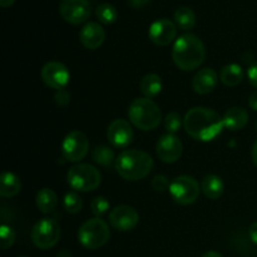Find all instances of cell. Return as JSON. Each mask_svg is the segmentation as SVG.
Segmentation results:
<instances>
[{
  "label": "cell",
  "instance_id": "14",
  "mask_svg": "<svg viewBox=\"0 0 257 257\" xmlns=\"http://www.w3.org/2000/svg\"><path fill=\"white\" fill-rule=\"evenodd\" d=\"M177 35V27L170 19H158L151 24L150 30H148V37L151 42L160 47H166L170 45Z\"/></svg>",
  "mask_w": 257,
  "mask_h": 257
},
{
  "label": "cell",
  "instance_id": "34",
  "mask_svg": "<svg viewBox=\"0 0 257 257\" xmlns=\"http://www.w3.org/2000/svg\"><path fill=\"white\" fill-rule=\"evenodd\" d=\"M151 3V0H128V4L132 8L136 9H141V8H145L146 5H148Z\"/></svg>",
  "mask_w": 257,
  "mask_h": 257
},
{
  "label": "cell",
  "instance_id": "18",
  "mask_svg": "<svg viewBox=\"0 0 257 257\" xmlns=\"http://www.w3.org/2000/svg\"><path fill=\"white\" fill-rule=\"evenodd\" d=\"M248 122V112L242 107H232L226 110L223 115L225 128L231 131L242 130Z\"/></svg>",
  "mask_w": 257,
  "mask_h": 257
},
{
  "label": "cell",
  "instance_id": "20",
  "mask_svg": "<svg viewBox=\"0 0 257 257\" xmlns=\"http://www.w3.org/2000/svg\"><path fill=\"white\" fill-rule=\"evenodd\" d=\"M22 190V182L19 177L12 172H3L0 177V196L10 198L17 196Z\"/></svg>",
  "mask_w": 257,
  "mask_h": 257
},
{
  "label": "cell",
  "instance_id": "10",
  "mask_svg": "<svg viewBox=\"0 0 257 257\" xmlns=\"http://www.w3.org/2000/svg\"><path fill=\"white\" fill-rule=\"evenodd\" d=\"M92 13L88 0H60L59 14L67 23L79 25L87 22Z\"/></svg>",
  "mask_w": 257,
  "mask_h": 257
},
{
  "label": "cell",
  "instance_id": "1",
  "mask_svg": "<svg viewBox=\"0 0 257 257\" xmlns=\"http://www.w3.org/2000/svg\"><path fill=\"white\" fill-rule=\"evenodd\" d=\"M183 127L187 135L201 142L213 141L225 128L223 117L216 110L206 107H195L186 113Z\"/></svg>",
  "mask_w": 257,
  "mask_h": 257
},
{
  "label": "cell",
  "instance_id": "26",
  "mask_svg": "<svg viewBox=\"0 0 257 257\" xmlns=\"http://www.w3.org/2000/svg\"><path fill=\"white\" fill-rule=\"evenodd\" d=\"M95 15H97L98 20H99L102 24H113V23L117 20L118 18V12L112 4L109 3H103L99 4L95 9Z\"/></svg>",
  "mask_w": 257,
  "mask_h": 257
},
{
  "label": "cell",
  "instance_id": "28",
  "mask_svg": "<svg viewBox=\"0 0 257 257\" xmlns=\"http://www.w3.org/2000/svg\"><path fill=\"white\" fill-rule=\"evenodd\" d=\"M15 238H17V233H15L14 228L8 225H2L0 227V247L3 250H7L10 246H13Z\"/></svg>",
  "mask_w": 257,
  "mask_h": 257
},
{
  "label": "cell",
  "instance_id": "35",
  "mask_svg": "<svg viewBox=\"0 0 257 257\" xmlns=\"http://www.w3.org/2000/svg\"><path fill=\"white\" fill-rule=\"evenodd\" d=\"M248 235H250L251 241H252L255 245H257V221L253 222L252 225L250 226V230H248Z\"/></svg>",
  "mask_w": 257,
  "mask_h": 257
},
{
  "label": "cell",
  "instance_id": "29",
  "mask_svg": "<svg viewBox=\"0 0 257 257\" xmlns=\"http://www.w3.org/2000/svg\"><path fill=\"white\" fill-rule=\"evenodd\" d=\"M182 124H183V119L177 112H171L166 115L165 128L168 133H171V135H175L176 132H178Z\"/></svg>",
  "mask_w": 257,
  "mask_h": 257
},
{
  "label": "cell",
  "instance_id": "19",
  "mask_svg": "<svg viewBox=\"0 0 257 257\" xmlns=\"http://www.w3.org/2000/svg\"><path fill=\"white\" fill-rule=\"evenodd\" d=\"M223 188H225V185H223L222 178L216 175L205 176L201 182V191L210 200H217L218 197H221Z\"/></svg>",
  "mask_w": 257,
  "mask_h": 257
},
{
  "label": "cell",
  "instance_id": "36",
  "mask_svg": "<svg viewBox=\"0 0 257 257\" xmlns=\"http://www.w3.org/2000/svg\"><path fill=\"white\" fill-rule=\"evenodd\" d=\"M248 105H250L251 109L256 110L257 112V90L256 92H253L252 94L250 95V98H248Z\"/></svg>",
  "mask_w": 257,
  "mask_h": 257
},
{
  "label": "cell",
  "instance_id": "23",
  "mask_svg": "<svg viewBox=\"0 0 257 257\" xmlns=\"http://www.w3.org/2000/svg\"><path fill=\"white\" fill-rule=\"evenodd\" d=\"M220 79L227 87H236L243 80L242 68L235 63L225 65L220 73Z\"/></svg>",
  "mask_w": 257,
  "mask_h": 257
},
{
  "label": "cell",
  "instance_id": "38",
  "mask_svg": "<svg viewBox=\"0 0 257 257\" xmlns=\"http://www.w3.org/2000/svg\"><path fill=\"white\" fill-rule=\"evenodd\" d=\"M15 3V0H0V5L3 8H8V7H12L13 4Z\"/></svg>",
  "mask_w": 257,
  "mask_h": 257
},
{
  "label": "cell",
  "instance_id": "11",
  "mask_svg": "<svg viewBox=\"0 0 257 257\" xmlns=\"http://www.w3.org/2000/svg\"><path fill=\"white\" fill-rule=\"evenodd\" d=\"M40 75L45 85L57 90L64 89L70 79L69 70L60 62H48L42 68Z\"/></svg>",
  "mask_w": 257,
  "mask_h": 257
},
{
  "label": "cell",
  "instance_id": "27",
  "mask_svg": "<svg viewBox=\"0 0 257 257\" xmlns=\"http://www.w3.org/2000/svg\"><path fill=\"white\" fill-rule=\"evenodd\" d=\"M83 207L82 198L78 193L75 192H69L65 195L64 197V208L68 213H72V215H75V213L79 212Z\"/></svg>",
  "mask_w": 257,
  "mask_h": 257
},
{
  "label": "cell",
  "instance_id": "12",
  "mask_svg": "<svg viewBox=\"0 0 257 257\" xmlns=\"http://www.w3.org/2000/svg\"><path fill=\"white\" fill-rule=\"evenodd\" d=\"M140 215L132 206H115L109 213V223L113 228L120 232H128L138 225Z\"/></svg>",
  "mask_w": 257,
  "mask_h": 257
},
{
  "label": "cell",
  "instance_id": "30",
  "mask_svg": "<svg viewBox=\"0 0 257 257\" xmlns=\"http://www.w3.org/2000/svg\"><path fill=\"white\" fill-rule=\"evenodd\" d=\"M90 210L95 217H100L109 210V202L103 196H98V197L93 198L92 203H90Z\"/></svg>",
  "mask_w": 257,
  "mask_h": 257
},
{
  "label": "cell",
  "instance_id": "6",
  "mask_svg": "<svg viewBox=\"0 0 257 257\" xmlns=\"http://www.w3.org/2000/svg\"><path fill=\"white\" fill-rule=\"evenodd\" d=\"M110 237L109 226L100 217L90 218L85 221L78 231V240L89 250L103 247Z\"/></svg>",
  "mask_w": 257,
  "mask_h": 257
},
{
  "label": "cell",
  "instance_id": "4",
  "mask_svg": "<svg viewBox=\"0 0 257 257\" xmlns=\"http://www.w3.org/2000/svg\"><path fill=\"white\" fill-rule=\"evenodd\" d=\"M128 118L138 130L153 131L162 120V112L150 98H137L128 108Z\"/></svg>",
  "mask_w": 257,
  "mask_h": 257
},
{
  "label": "cell",
  "instance_id": "2",
  "mask_svg": "<svg viewBox=\"0 0 257 257\" xmlns=\"http://www.w3.org/2000/svg\"><path fill=\"white\" fill-rule=\"evenodd\" d=\"M205 58V44L197 35L183 34L176 39L172 48V59L181 70L191 72L197 69Z\"/></svg>",
  "mask_w": 257,
  "mask_h": 257
},
{
  "label": "cell",
  "instance_id": "15",
  "mask_svg": "<svg viewBox=\"0 0 257 257\" xmlns=\"http://www.w3.org/2000/svg\"><path fill=\"white\" fill-rule=\"evenodd\" d=\"M107 138L115 148H125L133 141V128L125 119H114L107 131Z\"/></svg>",
  "mask_w": 257,
  "mask_h": 257
},
{
  "label": "cell",
  "instance_id": "33",
  "mask_svg": "<svg viewBox=\"0 0 257 257\" xmlns=\"http://www.w3.org/2000/svg\"><path fill=\"white\" fill-rule=\"evenodd\" d=\"M247 78L248 82L251 83V85L257 89V62L253 63V64L250 65V68H248Z\"/></svg>",
  "mask_w": 257,
  "mask_h": 257
},
{
  "label": "cell",
  "instance_id": "40",
  "mask_svg": "<svg viewBox=\"0 0 257 257\" xmlns=\"http://www.w3.org/2000/svg\"><path fill=\"white\" fill-rule=\"evenodd\" d=\"M255 130H256V132H257V120H256V124H255Z\"/></svg>",
  "mask_w": 257,
  "mask_h": 257
},
{
  "label": "cell",
  "instance_id": "22",
  "mask_svg": "<svg viewBox=\"0 0 257 257\" xmlns=\"http://www.w3.org/2000/svg\"><path fill=\"white\" fill-rule=\"evenodd\" d=\"M35 202H37V207L39 208L40 212L43 213H50L55 210L58 205V196L50 188H42L39 192L37 193L35 197Z\"/></svg>",
  "mask_w": 257,
  "mask_h": 257
},
{
  "label": "cell",
  "instance_id": "31",
  "mask_svg": "<svg viewBox=\"0 0 257 257\" xmlns=\"http://www.w3.org/2000/svg\"><path fill=\"white\" fill-rule=\"evenodd\" d=\"M170 185L171 183L168 182V178L163 175L155 176L152 180V187L157 192H165L166 190L170 188Z\"/></svg>",
  "mask_w": 257,
  "mask_h": 257
},
{
  "label": "cell",
  "instance_id": "13",
  "mask_svg": "<svg viewBox=\"0 0 257 257\" xmlns=\"http://www.w3.org/2000/svg\"><path fill=\"white\" fill-rule=\"evenodd\" d=\"M156 152L162 162L173 163L180 160L182 156L183 145L177 136L167 133L158 140Z\"/></svg>",
  "mask_w": 257,
  "mask_h": 257
},
{
  "label": "cell",
  "instance_id": "41",
  "mask_svg": "<svg viewBox=\"0 0 257 257\" xmlns=\"http://www.w3.org/2000/svg\"><path fill=\"white\" fill-rule=\"evenodd\" d=\"M19 257H27V256H19Z\"/></svg>",
  "mask_w": 257,
  "mask_h": 257
},
{
  "label": "cell",
  "instance_id": "5",
  "mask_svg": "<svg viewBox=\"0 0 257 257\" xmlns=\"http://www.w3.org/2000/svg\"><path fill=\"white\" fill-rule=\"evenodd\" d=\"M67 181L73 190L79 192H92L99 187L102 175L89 163H78L68 171Z\"/></svg>",
  "mask_w": 257,
  "mask_h": 257
},
{
  "label": "cell",
  "instance_id": "21",
  "mask_svg": "<svg viewBox=\"0 0 257 257\" xmlns=\"http://www.w3.org/2000/svg\"><path fill=\"white\" fill-rule=\"evenodd\" d=\"M140 89L146 98H153L162 90V79L158 74L150 73L146 74L140 82Z\"/></svg>",
  "mask_w": 257,
  "mask_h": 257
},
{
  "label": "cell",
  "instance_id": "16",
  "mask_svg": "<svg viewBox=\"0 0 257 257\" xmlns=\"http://www.w3.org/2000/svg\"><path fill=\"white\" fill-rule=\"evenodd\" d=\"M105 32L103 27L98 23H87L79 33V40L84 48L89 50H95L104 43Z\"/></svg>",
  "mask_w": 257,
  "mask_h": 257
},
{
  "label": "cell",
  "instance_id": "8",
  "mask_svg": "<svg viewBox=\"0 0 257 257\" xmlns=\"http://www.w3.org/2000/svg\"><path fill=\"white\" fill-rule=\"evenodd\" d=\"M60 238V226L53 218H42L32 230V241L40 250L54 247Z\"/></svg>",
  "mask_w": 257,
  "mask_h": 257
},
{
  "label": "cell",
  "instance_id": "25",
  "mask_svg": "<svg viewBox=\"0 0 257 257\" xmlns=\"http://www.w3.org/2000/svg\"><path fill=\"white\" fill-rule=\"evenodd\" d=\"M175 22L182 30H190L196 24V15L191 8L180 7L175 12Z\"/></svg>",
  "mask_w": 257,
  "mask_h": 257
},
{
  "label": "cell",
  "instance_id": "7",
  "mask_svg": "<svg viewBox=\"0 0 257 257\" xmlns=\"http://www.w3.org/2000/svg\"><path fill=\"white\" fill-rule=\"evenodd\" d=\"M170 195L176 203L188 206L195 202L200 196V183L191 176H178L171 182Z\"/></svg>",
  "mask_w": 257,
  "mask_h": 257
},
{
  "label": "cell",
  "instance_id": "32",
  "mask_svg": "<svg viewBox=\"0 0 257 257\" xmlns=\"http://www.w3.org/2000/svg\"><path fill=\"white\" fill-rule=\"evenodd\" d=\"M54 99L58 105H60V107H65V105L69 104L70 102V93L68 92L65 88L64 89L57 90V93H55L54 95Z\"/></svg>",
  "mask_w": 257,
  "mask_h": 257
},
{
  "label": "cell",
  "instance_id": "37",
  "mask_svg": "<svg viewBox=\"0 0 257 257\" xmlns=\"http://www.w3.org/2000/svg\"><path fill=\"white\" fill-rule=\"evenodd\" d=\"M251 156H252V161L255 163V166L257 167V141L253 143L252 146V151H251Z\"/></svg>",
  "mask_w": 257,
  "mask_h": 257
},
{
  "label": "cell",
  "instance_id": "24",
  "mask_svg": "<svg viewBox=\"0 0 257 257\" xmlns=\"http://www.w3.org/2000/svg\"><path fill=\"white\" fill-rule=\"evenodd\" d=\"M92 158L97 165L102 166L107 170L112 168L113 165H115V160H117L114 157L113 150L108 146H98V147H95L92 151Z\"/></svg>",
  "mask_w": 257,
  "mask_h": 257
},
{
  "label": "cell",
  "instance_id": "39",
  "mask_svg": "<svg viewBox=\"0 0 257 257\" xmlns=\"http://www.w3.org/2000/svg\"><path fill=\"white\" fill-rule=\"evenodd\" d=\"M202 257H222V255L220 252H216V251H208Z\"/></svg>",
  "mask_w": 257,
  "mask_h": 257
},
{
  "label": "cell",
  "instance_id": "9",
  "mask_svg": "<svg viewBox=\"0 0 257 257\" xmlns=\"http://www.w3.org/2000/svg\"><path fill=\"white\" fill-rule=\"evenodd\" d=\"M89 152V140L85 133L73 131L65 136L62 143V156L69 162H80Z\"/></svg>",
  "mask_w": 257,
  "mask_h": 257
},
{
  "label": "cell",
  "instance_id": "3",
  "mask_svg": "<svg viewBox=\"0 0 257 257\" xmlns=\"http://www.w3.org/2000/svg\"><path fill=\"white\" fill-rule=\"evenodd\" d=\"M115 171L125 181H140L147 177L153 168V160L141 150H124L115 160Z\"/></svg>",
  "mask_w": 257,
  "mask_h": 257
},
{
  "label": "cell",
  "instance_id": "17",
  "mask_svg": "<svg viewBox=\"0 0 257 257\" xmlns=\"http://www.w3.org/2000/svg\"><path fill=\"white\" fill-rule=\"evenodd\" d=\"M220 77L212 68H202L198 70L192 79V89L197 94H208L217 87Z\"/></svg>",
  "mask_w": 257,
  "mask_h": 257
}]
</instances>
